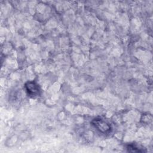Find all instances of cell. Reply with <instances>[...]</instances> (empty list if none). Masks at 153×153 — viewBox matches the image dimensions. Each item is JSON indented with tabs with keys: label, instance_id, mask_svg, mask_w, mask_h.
<instances>
[{
	"label": "cell",
	"instance_id": "7a4b0ae2",
	"mask_svg": "<svg viewBox=\"0 0 153 153\" xmlns=\"http://www.w3.org/2000/svg\"><path fill=\"white\" fill-rule=\"evenodd\" d=\"M25 88L28 94L35 97L39 95L40 89L38 85L34 81H29L25 84Z\"/></svg>",
	"mask_w": 153,
	"mask_h": 153
},
{
	"label": "cell",
	"instance_id": "6da1fadb",
	"mask_svg": "<svg viewBox=\"0 0 153 153\" xmlns=\"http://www.w3.org/2000/svg\"><path fill=\"white\" fill-rule=\"evenodd\" d=\"M92 124L99 131L105 133L111 130V126L102 118H95L92 121Z\"/></svg>",
	"mask_w": 153,
	"mask_h": 153
}]
</instances>
